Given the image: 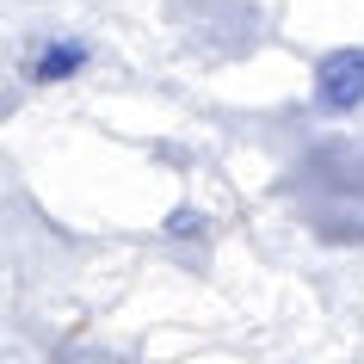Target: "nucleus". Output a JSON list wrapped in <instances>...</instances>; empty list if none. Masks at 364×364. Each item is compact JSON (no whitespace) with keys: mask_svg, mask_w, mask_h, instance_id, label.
<instances>
[{"mask_svg":"<svg viewBox=\"0 0 364 364\" xmlns=\"http://www.w3.org/2000/svg\"><path fill=\"white\" fill-rule=\"evenodd\" d=\"M309 105L321 117H352L364 112V43H340V50H327V56H315V68H309Z\"/></svg>","mask_w":364,"mask_h":364,"instance_id":"nucleus-1","label":"nucleus"},{"mask_svg":"<svg viewBox=\"0 0 364 364\" xmlns=\"http://www.w3.org/2000/svg\"><path fill=\"white\" fill-rule=\"evenodd\" d=\"M87 62H93V43L87 38H43V43L25 50L19 75H25V87H62V80H75Z\"/></svg>","mask_w":364,"mask_h":364,"instance_id":"nucleus-2","label":"nucleus"},{"mask_svg":"<svg viewBox=\"0 0 364 364\" xmlns=\"http://www.w3.org/2000/svg\"><path fill=\"white\" fill-rule=\"evenodd\" d=\"M161 235H167V241H192V235H204V210H198V204H173V216L161 223Z\"/></svg>","mask_w":364,"mask_h":364,"instance_id":"nucleus-3","label":"nucleus"}]
</instances>
